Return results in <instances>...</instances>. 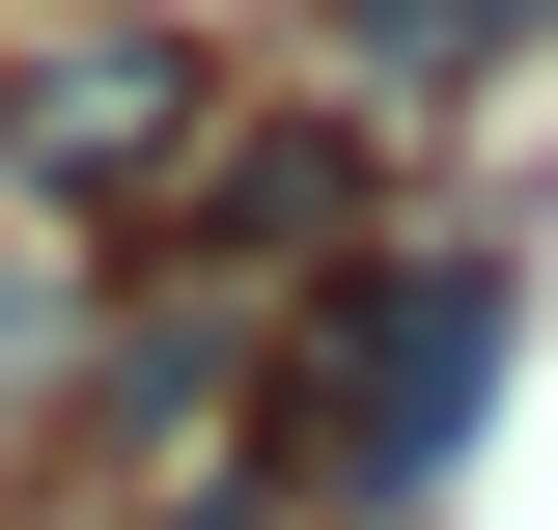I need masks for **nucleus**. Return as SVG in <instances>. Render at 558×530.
<instances>
[{
    "label": "nucleus",
    "instance_id": "1",
    "mask_svg": "<svg viewBox=\"0 0 558 530\" xmlns=\"http://www.w3.org/2000/svg\"><path fill=\"white\" fill-rule=\"evenodd\" d=\"M502 335H531V252H502V224H391L363 279L279 308L252 474H279L307 530H418L447 474H475V419H502Z\"/></svg>",
    "mask_w": 558,
    "mask_h": 530
},
{
    "label": "nucleus",
    "instance_id": "5",
    "mask_svg": "<svg viewBox=\"0 0 558 530\" xmlns=\"http://www.w3.org/2000/svg\"><path fill=\"white\" fill-rule=\"evenodd\" d=\"M57 363H84V224L0 196V447H57Z\"/></svg>",
    "mask_w": 558,
    "mask_h": 530
},
{
    "label": "nucleus",
    "instance_id": "3",
    "mask_svg": "<svg viewBox=\"0 0 558 530\" xmlns=\"http://www.w3.org/2000/svg\"><path fill=\"white\" fill-rule=\"evenodd\" d=\"M391 140H363V84H223V140H196V196L140 224V252H196V279H252V308H307V279H363L391 252Z\"/></svg>",
    "mask_w": 558,
    "mask_h": 530
},
{
    "label": "nucleus",
    "instance_id": "2",
    "mask_svg": "<svg viewBox=\"0 0 558 530\" xmlns=\"http://www.w3.org/2000/svg\"><path fill=\"white\" fill-rule=\"evenodd\" d=\"M196 140H223V28L196 0H0V196L28 224H168L196 196Z\"/></svg>",
    "mask_w": 558,
    "mask_h": 530
},
{
    "label": "nucleus",
    "instance_id": "4",
    "mask_svg": "<svg viewBox=\"0 0 558 530\" xmlns=\"http://www.w3.org/2000/svg\"><path fill=\"white\" fill-rule=\"evenodd\" d=\"M502 57H558V0H336V84L363 112H475Z\"/></svg>",
    "mask_w": 558,
    "mask_h": 530
}]
</instances>
